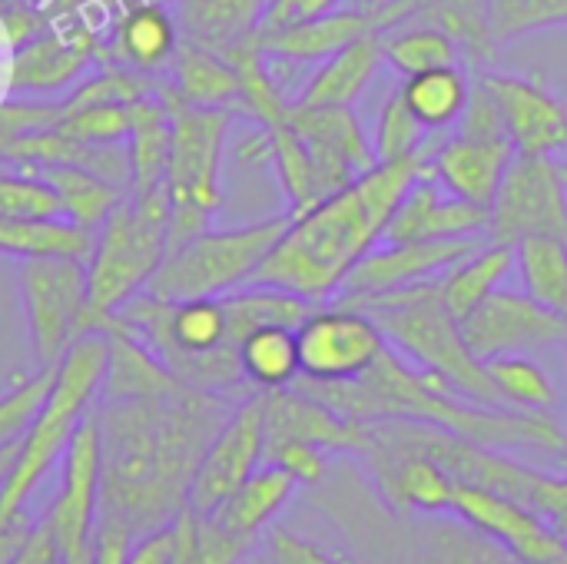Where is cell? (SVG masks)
Segmentation results:
<instances>
[{
	"mask_svg": "<svg viewBox=\"0 0 567 564\" xmlns=\"http://www.w3.org/2000/svg\"><path fill=\"white\" fill-rule=\"evenodd\" d=\"M229 396L179 382L159 396L100 399V522L143 539L189 509L203 452L233 412Z\"/></svg>",
	"mask_w": 567,
	"mask_h": 564,
	"instance_id": "1",
	"label": "cell"
},
{
	"mask_svg": "<svg viewBox=\"0 0 567 564\" xmlns=\"http://www.w3.org/2000/svg\"><path fill=\"white\" fill-rule=\"evenodd\" d=\"M432 146L415 156L375 163L339 193L292 216L249 286H272L309 302L336 299L355 263L382 243L395 206L425 170Z\"/></svg>",
	"mask_w": 567,
	"mask_h": 564,
	"instance_id": "2",
	"label": "cell"
},
{
	"mask_svg": "<svg viewBox=\"0 0 567 564\" xmlns=\"http://www.w3.org/2000/svg\"><path fill=\"white\" fill-rule=\"evenodd\" d=\"M296 309L299 306L289 293L269 286H243L226 296L176 302L140 293L110 319V326H120L146 342L176 379L236 399L252 396L243 392L246 379L239 369V342L256 326H289Z\"/></svg>",
	"mask_w": 567,
	"mask_h": 564,
	"instance_id": "3",
	"label": "cell"
},
{
	"mask_svg": "<svg viewBox=\"0 0 567 564\" xmlns=\"http://www.w3.org/2000/svg\"><path fill=\"white\" fill-rule=\"evenodd\" d=\"M439 279H429V283H419L409 289H395V293H382V296H369V299L346 302V306H355V309H365L369 316H375L385 339L412 366L442 376L462 399L478 402V406L508 409L488 376V366L468 349V342L462 336V319H455V312L445 306Z\"/></svg>",
	"mask_w": 567,
	"mask_h": 564,
	"instance_id": "4",
	"label": "cell"
},
{
	"mask_svg": "<svg viewBox=\"0 0 567 564\" xmlns=\"http://www.w3.org/2000/svg\"><path fill=\"white\" fill-rule=\"evenodd\" d=\"M110 362V336L106 332H86L80 336L66 356L56 362L53 386L27 425V432L17 442V459L0 485V519H10L13 512L27 509L40 482L50 475V469L63 459L76 425L90 416V409L100 399L103 379Z\"/></svg>",
	"mask_w": 567,
	"mask_h": 564,
	"instance_id": "5",
	"label": "cell"
},
{
	"mask_svg": "<svg viewBox=\"0 0 567 564\" xmlns=\"http://www.w3.org/2000/svg\"><path fill=\"white\" fill-rule=\"evenodd\" d=\"M173 216L169 189L123 196L93 236L86 259V332H106L110 319L140 293L166 259Z\"/></svg>",
	"mask_w": 567,
	"mask_h": 564,
	"instance_id": "6",
	"label": "cell"
},
{
	"mask_svg": "<svg viewBox=\"0 0 567 564\" xmlns=\"http://www.w3.org/2000/svg\"><path fill=\"white\" fill-rule=\"evenodd\" d=\"M166 96L173 106V146L166 189L173 196V216L166 229V253L189 243L209 229L213 213L223 206V146L233 123L229 106H189L179 103L166 80Z\"/></svg>",
	"mask_w": 567,
	"mask_h": 564,
	"instance_id": "7",
	"label": "cell"
},
{
	"mask_svg": "<svg viewBox=\"0 0 567 564\" xmlns=\"http://www.w3.org/2000/svg\"><path fill=\"white\" fill-rule=\"evenodd\" d=\"M289 219L292 216L286 213L236 229H203L189 243L166 253L146 293L176 302L199 296H226L249 286L262 259L286 233Z\"/></svg>",
	"mask_w": 567,
	"mask_h": 564,
	"instance_id": "8",
	"label": "cell"
},
{
	"mask_svg": "<svg viewBox=\"0 0 567 564\" xmlns=\"http://www.w3.org/2000/svg\"><path fill=\"white\" fill-rule=\"evenodd\" d=\"M20 296L37 362L40 369H53L86 336V263L63 256L23 259Z\"/></svg>",
	"mask_w": 567,
	"mask_h": 564,
	"instance_id": "9",
	"label": "cell"
},
{
	"mask_svg": "<svg viewBox=\"0 0 567 564\" xmlns=\"http://www.w3.org/2000/svg\"><path fill=\"white\" fill-rule=\"evenodd\" d=\"M296 346H299L302 379L352 382L382 359L389 339L375 322V316H369L365 309L346 302H332V306L319 302L296 326Z\"/></svg>",
	"mask_w": 567,
	"mask_h": 564,
	"instance_id": "10",
	"label": "cell"
},
{
	"mask_svg": "<svg viewBox=\"0 0 567 564\" xmlns=\"http://www.w3.org/2000/svg\"><path fill=\"white\" fill-rule=\"evenodd\" d=\"M525 236L567 239V183L555 156L518 153L492 203V223L485 239L515 246Z\"/></svg>",
	"mask_w": 567,
	"mask_h": 564,
	"instance_id": "11",
	"label": "cell"
},
{
	"mask_svg": "<svg viewBox=\"0 0 567 564\" xmlns=\"http://www.w3.org/2000/svg\"><path fill=\"white\" fill-rule=\"evenodd\" d=\"M100 515V425L90 416L76 425L63 459L60 489L47 509L43 525L50 529L63 564H90V542Z\"/></svg>",
	"mask_w": 567,
	"mask_h": 564,
	"instance_id": "12",
	"label": "cell"
},
{
	"mask_svg": "<svg viewBox=\"0 0 567 564\" xmlns=\"http://www.w3.org/2000/svg\"><path fill=\"white\" fill-rule=\"evenodd\" d=\"M266 462V402L262 392L239 399L213 435L189 485V509L216 512Z\"/></svg>",
	"mask_w": 567,
	"mask_h": 564,
	"instance_id": "13",
	"label": "cell"
},
{
	"mask_svg": "<svg viewBox=\"0 0 567 564\" xmlns=\"http://www.w3.org/2000/svg\"><path fill=\"white\" fill-rule=\"evenodd\" d=\"M462 336L482 362L498 356H535L561 342L567 346V316L545 309L528 293L495 289L462 319Z\"/></svg>",
	"mask_w": 567,
	"mask_h": 564,
	"instance_id": "14",
	"label": "cell"
},
{
	"mask_svg": "<svg viewBox=\"0 0 567 564\" xmlns=\"http://www.w3.org/2000/svg\"><path fill=\"white\" fill-rule=\"evenodd\" d=\"M485 236L472 239H429V243H382L369 256L355 263L346 276L336 302H359L369 296L409 289L429 279L445 276L455 263H462L472 249H478Z\"/></svg>",
	"mask_w": 567,
	"mask_h": 564,
	"instance_id": "15",
	"label": "cell"
},
{
	"mask_svg": "<svg viewBox=\"0 0 567 564\" xmlns=\"http://www.w3.org/2000/svg\"><path fill=\"white\" fill-rule=\"evenodd\" d=\"M452 512L462 522H468L475 532L488 535L495 545H502L518 562L555 564L567 555V542L555 529H548L532 509H525L522 502H515L502 492L458 482Z\"/></svg>",
	"mask_w": 567,
	"mask_h": 564,
	"instance_id": "16",
	"label": "cell"
},
{
	"mask_svg": "<svg viewBox=\"0 0 567 564\" xmlns=\"http://www.w3.org/2000/svg\"><path fill=\"white\" fill-rule=\"evenodd\" d=\"M289 120H292L296 133L306 140L329 196L379 163L372 136L365 133V126L352 106H299V103H292Z\"/></svg>",
	"mask_w": 567,
	"mask_h": 564,
	"instance_id": "17",
	"label": "cell"
},
{
	"mask_svg": "<svg viewBox=\"0 0 567 564\" xmlns=\"http://www.w3.org/2000/svg\"><path fill=\"white\" fill-rule=\"evenodd\" d=\"M485 90L495 96L508 136L525 156H558L567 150V103L542 80L515 73H478Z\"/></svg>",
	"mask_w": 567,
	"mask_h": 564,
	"instance_id": "18",
	"label": "cell"
},
{
	"mask_svg": "<svg viewBox=\"0 0 567 564\" xmlns=\"http://www.w3.org/2000/svg\"><path fill=\"white\" fill-rule=\"evenodd\" d=\"M492 209L465 203L442 189L432 173H419L402 203L395 206L382 243H429V239H472L488 236Z\"/></svg>",
	"mask_w": 567,
	"mask_h": 564,
	"instance_id": "19",
	"label": "cell"
},
{
	"mask_svg": "<svg viewBox=\"0 0 567 564\" xmlns=\"http://www.w3.org/2000/svg\"><path fill=\"white\" fill-rule=\"evenodd\" d=\"M515 156L518 150L512 140H488L455 130L452 136L432 146L425 160V173H432L445 193L492 209Z\"/></svg>",
	"mask_w": 567,
	"mask_h": 564,
	"instance_id": "20",
	"label": "cell"
},
{
	"mask_svg": "<svg viewBox=\"0 0 567 564\" xmlns=\"http://www.w3.org/2000/svg\"><path fill=\"white\" fill-rule=\"evenodd\" d=\"M385 17L379 3H362V7H336L329 13L309 17L286 23L279 30L259 33V47L266 60H286V63H322L342 47L369 37V33H385Z\"/></svg>",
	"mask_w": 567,
	"mask_h": 564,
	"instance_id": "21",
	"label": "cell"
},
{
	"mask_svg": "<svg viewBox=\"0 0 567 564\" xmlns=\"http://www.w3.org/2000/svg\"><path fill=\"white\" fill-rule=\"evenodd\" d=\"M256 545L229 535L209 515L183 509L173 522L146 532L130 564H243Z\"/></svg>",
	"mask_w": 567,
	"mask_h": 564,
	"instance_id": "22",
	"label": "cell"
},
{
	"mask_svg": "<svg viewBox=\"0 0 567 564\" xmlns=\"http://www.w3.org/2000/svg\"><path fill=\"white\" fill-rule=\"evenodd\" d=\"M266 402V442H282V439H299L312 442L319 449L332 452H359L362 445V422H352L329 409L326 402L299 392L296 386L262 392Z\"/></svg>",
	"mask_w": 567,
	"mask_h": 564,
	"instance_id": "23",
	"label": "cell"
},
{
	"mask_svg": "<svg viewBox=\"0 0 567 564\" xmlns=\"http://www.w3.org/2000/svg\"><path fill=\"white\" fill-rule=\"evenodd\" d=\"M103 47L93 33L60 37L40 33L30 37L10 60V90L17 93H60L76 86L83 70L96 60Z\"/></svg>",
	"mask_w": 567,
	"mask_h": 564,
	"instance_id": "24",
	"label": "cell"
},
{
	"mask_svg": "<svg viewBox=\"0 0 567 564\" xmlns=\"http://www.w3.org/2000/svg\"><path fill=\"white\" fill-rule=\"evenodd\" d=\"M179 43L183 33L176 17L163 3L143 0L116 20L113 40L103 47V53L136 73H163L166 66H173Z\"/></svg>",
	"mask_w": 567,
	"mask_h": 564,
	"instance_id": "25",
	"label": "cell"
},
{
	"mask_svg": "<svg viewBox=\"0 0 567 564\" xmlns=\"http://www.w3.org/2000/svg\"><path fill=\"white\" fill-rule=\"evenodd\" d=\"M385 495L425 515H445L455 505L458 479L429 455H365Z\"/></svg>",
	"mask_w": 567,
	"mask_h": 564,
	"instance_id": "26",
	"label": "cell"
},
{
	"mask_svg": "<svg viewBox=\"0 0 567 564\" xmlns=\"http://www.w3.org/2000/svg\"><path fill=\"white\" fill-rule=\"evenodd\" d=\"M296 489H299V482L289 472L262 462L216 512H209V519L216 525H223L229 535L256 545L259 535L269 529V522L289 505Z\"/></svg>",
	"mask_w": 567,
	"mask_h": 564,
	"instance_id": "27",
	"label": "cell"
},
{
	"mask_svg": "<svg viewBox=\"0 0 567 564\" xmlns=\"http://www.w3.org/2000/svg\"><path fill=\"white\" fill-rule=\"evenodd\" d=\"M382 60H385L382 33H369V37L342 47L329 60H322L319 70L306 80V86L299 90V96L292 103H299V106H352L362 96V90L372 83V76L379 73Z\"/></svg>",
	"mask_w": 567,
	"mask_h": 564,
	"instance_id": "28",
	"label": "cell"
},
{
	"mask_svg": "<svg viewBox=\"0 0 567 564\" xmlns=\"http://www.w3.org/2000/svg\"><path fill=\"white\" fill-rule=\"evenodd\" d=\"M269 0H179L176 23L183 40L229 53L262 27Z\"/></svg>",
	"mask_w": 567,
	"mask_h": 564,
	"instance_id": "29",
	"label": "cell"
},
{
	"mask_svg": "<svg viewBox=\"0 0 567 564\" xmlns=\"http://www.w3.org/2000/svg\"><path fill=\"white\" fill-rule=\"evenodd\" d=\"M472 76L462 63H449V66H435L425 73H412L402 76L399 93L405 100V106L412 110V116L429 130V133H442L449 126L458 123V116L468 106L472 96Z\"/></svg>",
	"mask_w": 567,
	"mask_h": 564,
	"instance_id": "30",
	"label": "cell"
},
{
	"mask_svg": "<svg viewBox=\"0 0 567 564\" xmlns=\"http://www.w3.org/2000/svg\"><path fill=\"white\" fill-rule=\"evenodd\" d=\"M110 336V362H106V379L100 389V399H140V396H159L183 379H176L156 352L130 336L120 326L106 329Z\"/></svg>",
	"mask_w": 567,
	"mask_h": 564,
	"instance_id": "31",
	"label": "cell"
},
{
	"mask_svg": "<svg viewBox=\"0 0 567 564\" xmlns=\"http://www.w3.org/2000/svg\"><path fill=\"white\" fill-rule=\"evenodd\" d=\"M169 90L179 103H189V106H236L239 73L226 53L183 40L173 60Z\"/></svg>",
	"mask_w": 567,
	"mask_h": 564,
	"instance_id": "32",
	"label": "cell"
},
{
	"mask_svg": "<svg viewBox=\"0 0 567 564\" xmlns=\"http://www.w3.org/2000/svg\"><path fill=\"white\" fill-rule=\"evenodd\" d=\"M515 269V246L485 239L478 249H472L462 263H455L442 279V299L455 312V319H465L472 309H478Z\"/></svg>",
	"mask_w": 567,
	"mask_h": 564,
	"instance_id": "33",
	"label": "cell"
},
{
	"mask_svg": "<svg viewBox=\"0 0 567 564\" xmlns=\"http://www.w3.org/2000/svg\"><path fill=\"white\" fill-rule=\"evenodd\" d=\"M93 229L76 226L66 216L50 219H0V253L17 259H90Z\"/></svg>",
	"mask_w": 567,
	"mask_h": 564,
	"instance_id": "34",
	"label": "cell"
},
{
	"mask_svg": "<svg viewBox=\"0 0 567 564\" xmlns=\"http://www.w3.org/2000/svg\"><path fill=\"white\" fill-rule=\"evenodd\" d=\"M239 369L252 392H276L296 386L302 376L299 369V346L292 326H256L239 342Z\"/></svg>",
	"mask_w": 567,
	"mask_h": 564,
	"instance_id": "35",
	"label": "cell"
},
{
	"mask_svg": "<svg viewBox=\"0 0 567 564\" xmlns=\"http://www.w3.org/2000/svg\"><path fill=\"white\" fill-rule=\"evenodd\" d=\"M37 176H43L56 196H60V206H63V216L73 219L76 226L83 229H100L103 219L116 209V203L126 196L123 186L90 173V170H80V166H63V163H53V166H40V170H30Z\"/></svg>",
	"mask_w": 567,
	"mask_h": 564,
	"instance_id": "36",
	"label": "cell"
},
{
	"mask_svg": "<svg viewBox=\"0 0 567 564\" xmlns=\"http://www.w3.org/2000/svg\"><path fill=\"white\" fill-rule=\"evenodd\" d=\"M515 269L535 302L567 316L565 236H525L522 243H515Z\"/></svg>",
	"mask_w": 567,
	"mask_h": 564,
	"instance_id": "37",
	"label": "cell"
},
{
	"mask_svg": "<svg viewBox=\"0 0 567 564\" xmlns=\"http://www.w3.org/2000/svg\"><path fill=\"white\" fill-rule=\"evenodd\" d=\"M382 53H385V63L399 70L402 76L462 63L458 40L435 23H402L392 33H382Z\"/></svg>",
	"mask_w": 567,
	"mask_h": 564,
	"instance_id": "38",
	"label": "cell"
},
{
	"mask_svg": "<svg viewBox=\"0 0 567 564\" xmlns=\"http://www.w3.org/2000/svg\"><path fill=\"white\" fill-rule=\"evenodd\" d=\"M485 366L508 409L551 412L558 406V389L551 376L532 356H498V359H488Z\"/></svg>",
	"mask_w": 567,
	"mask_h": 564,
	"instance_id": "39",
	"label": "cell"
},
{
	"mask_svg": "<svg viewBox=\"0 0 567 564\" xmlns=\"http://www.w3.org/2000/svg\"><path fill=\"white\" fill-rule=\"evenodd\" d=\"M495 47L535 30L567 27V0H488Z\"/></svg>",
	"mask_w": 567,
	"mask_h": 564,
	"instance_id": "40",
	"label": "cell"
},
{
	"mask_svg": "<svg viewBox=\"0 0 567 564\" xmlns=\"http://www.w3.org/2000/svg\"><path fill=\"white\" fill-rule=\"evenodd\" d=\"M429 143H432L429 140V130L412 116V110L405 106L402 93L395 90L382 103V113H379V123H375V136H372V146H375L379 163L402 160V156H415Z\"/></svg>",
	"mask_w": 567,
	"mask_h": 564,
	"instance_id": "41",
	"label": "cell"
},
{
	"mask_svg": "<svg viewBox=\"0 0 567 564\" xmlns=\"http://www.w3.org/2000/svg\"><path fill=\"white\" fill-rule=\"evenodd\" d=\"M50 216H63L60 196L56 189L23 170V173H7L0 170V219H50Z\"/></svg>",
	"mask_w": 567,
	"mask_h": 564,
	"instance_id": "42",
	"label": "cell"
},
{
	"mask_svg": "<svg viewBox=\"0 0 567 564\" xmlns=\"http://www.w3.org/2000/svg\"><path fill=\"white\" fill-rule=\"evenodd\" d=\"M53 130L83 143H123L133 130V103H90L63 110V120Z\"/></svg>",
	"mask_w": 567,
	"mask_h": 564,
	"instance_id": "43",
	"label": "cell"
},
{
	"mask_svg": "<svg viewBox=\"0 0 567 564\" xmlns=\"http://www.w3.org/2000/svg\"><path fill=\"white\" fill-rule=\"evenodd\" d=\"M53 372H56V366L40 369L37 376L17 382L10 392L0 396V449L20 442V435L27 432V425L40 412V406H43V399H47V392L53 386Z\"/></svg>",
	"mask_w": 567,
	"mask_h": 564,
	"instance_id": "44",
	"label": "cell"
},
{
	"mask_svg": "<svg viewBox=\"0 0 567 564\" xmlns=\"http://www.w3.org/2000/svg\"><path fill=\"white\" fill-rule=\"evenodd\" d=\"M266 462L289 472L299 485H319L329 475V452L299 439L266 442Z\"/></svg>",
	"mask_w": 567,
	"mask_h": 564,
	"instance_id": "45",
	"label": "cell"
},
{
	"mask_svg": "<svg viewBox=\"0 0 567 564\" xmlns=\"http://www.w3.org/2000/svg\"><path fill=\"white\" fill-rule=\"evenodd\" d=\"M522 505L532 509L548 529H555L567 542V475H551V472H538L532 475Z\"/></svg>",
	"mask_w": 567,
	"mask_h": 564,
	"instance_id": "46",
	"label": "cell"
},
{
	"mask_svg": "<svg viewBox=\"0 0 567 564\" xmlns=\"http://www.w3.org/2000/svg\"><path fill=\"white\" fill-rule=\"evenodd\" d=\"M269 564H346L342 558H336L332 552L286 532V529H276L269 535Z\"/></svg>",
	"mask_w": 567,
	"mask_h": 564,
	"instance_id": "47",
	"label": "cell"
},
{
	"mask_svg": "<svg viewBox=\"0 0 567 564\" xmlns=\"http://www.w3.org/2000/svg\"><path fill=\"white\" fill-rule=\"evenodd\" d=\"M339 3H342V0H269L259 33H269V30H279V27H286V23H296V20H309V17L329 13V10H336Z\"/></svg>",
	"mask_w": 567,
	"mask_h": 564,
	"instance_id": "48",
	"label": "cell"
},
{
	"mask_svg": "<svg viewBox=\"0 0 567 564\" xmlns=\"http://www.w3.org/2000/svg\"><path fill=\"white\" fill-rule=\"evenodd\" d=\"M33 529H37V522H33V515L27 509L13 512L10 519H0V564L10 562L27 545Z\"/></svg>",
	"mask_w": 567,
	"mask_h": 564,
	"instance_id": "49",
	"label": "cell"
},
{
	"mask_svg": "<svg viewBox=\"0 0 567 564\" xmlns=\"http://www.w3.org/2000/svg\"><path fill=\"white\" fill-rule=\"evenodd\" d=\"M7 564H63V558H60V548H56L50 529H47L43 522H37V529H33V535L27 539V545H23Z\"/></svg>",
	"mask_w": 567,
	"mask_h": 564,
	"instance_id": "50",
	"label": "cell"
},
{
	"mask_svg": "<svg viewBox=\"0 0 567 564\" xmlns=\"http://www.w3.org/2000/svg\"><path fill=\"white\" fill-rule=\"evenodd\" d=\"M13 459H17V442L7 445V449H0V485L7 482V475H10V469H13Z\"/></svg>",
	"mask_w": 567,
	"mask_h": 564,
	"instance_id": "51",
	"label": "cell"
},
{
	"mask_svg": "<svg viewBox=\"0 0 567 564\" xmlns=\"http://www.w3.org/2000/svg\"><path fill=\"white\" fill-rule=\"evenodd\" d=\"M561 176H565V183H567V163H561Z\"/></svg>",
	"mask_w": 567,
	"mask_h": 564,
	"instance_id": "52",
	"label": "cell"
},
{
	"mask_svg": "<svg viewBox=\"0 0 567 564\" xmlns=\"http://www.w3.org/2000/svg\"><path fill=\"white\" fill-rule=\"evenodd\" d=\"M0 163H3V156H0Z\"/></svg>",
	"mask_w": 567,
	"mask_h": 564,
	"instance_id": "53",
	"label": "cell"
},
{
	"mask_svg": "<svg viewBox=\"0 0 567 564\" xmlns=\"http://www.w3.org/2000/svg\"><path fill=\"white\" fill-rule=\"evenodd\" d=\"M565 462H567V455H565Z\"/></svg>",
	"mask_w": 567,
	"mask_h": 564,
	"instance_id": "54",
	"label": "cell"
}]
</instances>
